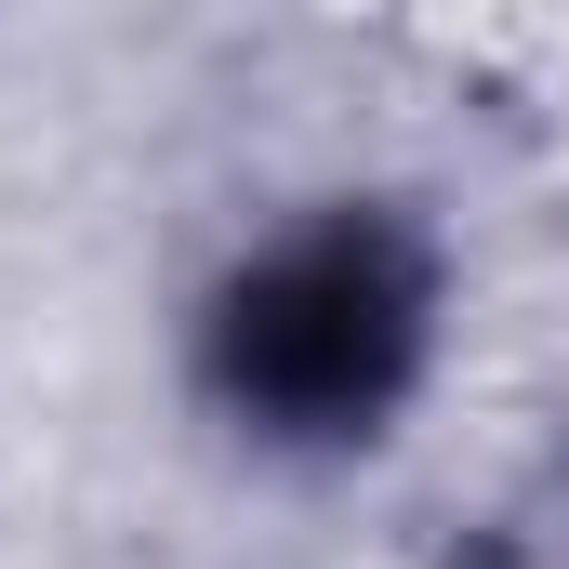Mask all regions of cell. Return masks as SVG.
<instances>
[{"label": "cell", "mask_w": 569, "mask_h": 569, "mask_svg": "<svg viewBox=\"0 0 569 569\" xmlns=\"http://www.w3.org/2000/svg\"><path fill=\"white\" fill-rule=\"evenodd\" d=\"M425 358V252L371 212L279 239L212 305V385L279 437H358Z\"/></svg>", "instance_id": "1"}]
</instances>
